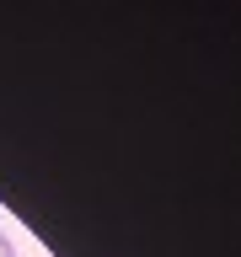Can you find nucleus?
Here are the masks:
<instances>
[{
  "label": "nucleus",
  "mask_w": 241,
  "mask_h": 257,
  "mask_svg": "<svg viewBox=\"0 0 241 257\" xmlns=\"http://www.w3.org/2000/svg\"><path fill=\"white\" fill-rule=\"evenodd\" d=\"M0 257H16V246H11V241H6V236H0Z\"/></svg>",
  "instance_id": "1"
}]
</instances>
